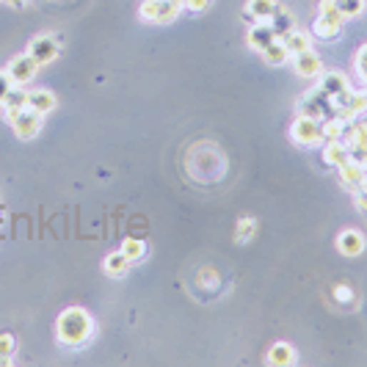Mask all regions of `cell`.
I'll use <instances>...</instances> for the list:
<instances>
[{"instance_id": "6da1fadb", "label": "cell", "mask_w": 367, "mask_h": 367, "mask_svg": "<svg viewBox=\"0 0 367 367\" xmlns=\"http://www.w3.org/2000/svg\"><path fill=\"white\" fill-rule=\"evenodd\" d=\"M56 334H59V343L66 348H81L91 340L94 334V321L91 315L81 309V306H69L59 315V323H56Z\"/></svg>"}, {"instance_id": "7a4b0ae2", "label": "cell", "mask_w": 367, "mask_h": 367, "mask_svg": "<svg viewBox=\"0 0 367 367\" xmlns=\"http://www.w3.org/2000/svg\"><path fill=\"white\" fill-rule=\"evenodd\" d=\"M298 116L323 122L328 116H337V111H334V102H331V97H328L326 91L321 86H315L312 91H306L304 97L298 100Z\"/></svg>"}, {"instance_id": "3957f363", "label": "cell", "mask_w": 367, "mask_h": 367, "mask_svg": "<svg viewBox=\"0 0 367 367\" xmlns=\"http://www.w3.org/2000/svg\"><path fill=\"white\" fill-rule=\"evenodd\" d=\"M290 139L298 146H321L323 144V127L318 119L296 116V122L290 124Z\"/></svg>"}, {"instance_id": "277c9868", "label": "cell", "mask_w": 367, "mask_h": 367, "mask_svg": "<svg viewBox=\"0 0 367 367\" xmlns=\"http://www.w3.org/2000/svg\"><path fill=\"white\" fill-rule=\"evenodd\" d=\"M343 25H346V17H343L340 11H318V17L312 20L309 34H312L315 39L331 41L343 34Z\"/></svg>"}, {"instance_id": "5b68a950", "label": "cell", "mask_w": 367, "mask_h": 367, "mask_svg": "<svg viewBox=\"0 0 367 367\" xmlns=\"http://www.w3.org/2000/svg\"><path fill=\"white\" fill-rule=\"evenodd\" d=\"M180 11H183V6L177 0H144L141 3V17L149 22H158V25L174 22Z\"/></svg>"}, {"instance_id": "8992f818", "label": "cell", "mask_w": 367, "mask_h": 367, "mask_svg": "<svg viewBox=\"0 0 367 367\" xmlns=\"http://www.w3.org/2000/svg\"><path fill=\"white\" fill-rule=\"evenodd\" d=\"M36 72H39V64L34 61L28 53H22L17 59H11V64L6 66V75H9V81L14 83V86H25V83H31L36 78Z\"/></svg>"}, {"instance_id": "52a82bcc", "label": "cell", "mask_w": 367, "mask_h": 367, "mask_svg": "<svg viewBox=\"0 0 367 367\" xmlns=\"http://www.w3.org/2000/svg\"><path fill=\"white\" fill-rule=\"evenodd\" d=\"M41 114H36L34 108H22L20 114L11 119V127H14V133H17V139L22 141H31V139H36L41 130Z\"/></svg>"}, {"instance_id": "ba28073f", "label": "cell", "mask_w": 367, "mask_h": 367, "mask_svg": "<svg viewBox=\"0 0 367 367\" xmlns=\"http://www.w3.org/2000/svg\"><path fill=\"white\" fill-rule=\"evenodd\" d=\"M28 56L39 64V66L56 61V56H59V39H56V36H47V34L31 39V44H28Z\"/></svg>"}, {"instance_id": "9c48e42d", "label": "cell", "mask_w": 367, "mask_h": 367, "mask_svg": "<svg viewBox=\"0 0 367 367\" xmlns=\"http://www.w3.org/2000/svg\"><path fill=\"white\" fill-rule=\"evenodd\" d=\"M293 66H296V75L298 78H321V72H323V61L318 59L315 50H306L301 56H293Z\"/></svg>"}, {"instance_id": "30bf717a", "label": "cell", "mask_w": 367, "mask_h": 367, "mask_svg": "<svg viewBox=\"0 0 367 367\" xmlns=\"http://www.w3.org/2000/svg\"><path fill=\"white\" fill-rule=\"evenodd\" d=\"M273 39H276V34H273V28L268 25V20L254 22V25L248 28V34H246V44H248L251 50H257V53H263Z\"/></svg>"}, {"instance_id": "8fae6325", "label": "cell", "mask_w": 367, "mask_h": 367, "mask_svg": "<svg viewBox=\"0 0 367 367\" xmlns=\"http://www.w3.org/2000/svg\"><path fill=\"white\" fill-rule=\"evenodd\" d=\"M337 251L346 257H359L365 251V235L359 229H343L337 238Z\"/></svg>"}, {"instance_id": "7c38bea8", "label": "cell", "mask_w": 367, "mask_h": 367, "mask_svg": "<svg viewBox=\"0 0 367 367\" xmlns=\"http://www.w3.org/2000/svg\"><path fill=\"white\" fill-rule=\"evenodd\" d=\"M365 169H362V164H356V161H351L348 158L346 164L340 166V180H343V185H346L351 193H356V191H362V185H365Z\"/></svg>"}, {"instance_id": "4fadbf2b", "label": "cell", "mask_w": 367, "mask_h": 367, "mask_svg": "<svg viewBox=\"0 0 367 367\" xmlns=\"http://www.w3.org/2000/svg\"><path fill=\"white\" fill-rule=\"evenodd\" d=\"M0 108H3V114H6V119L11 122L17 114H20L22 108H28V91L22 89V86H11V91L6 94V100L0 102Z\"/></svg>"}, {"instance_id": "5bb4252c", "label": "cell", "mask_w": 367, "mask_h": 367, "mask_svg": "<svg viewBox=\"0 0 367 367\" xmlns=\"http://www.w3.org/2000/svg\"><path fill=\"white\" fill-rule=\"evenodd\" d=\"M282 41H285L290 59H293V56H301L306 50H312V34L304 31V28H293L287 36H282Z\"/></svg>"}, {"instance_id": "9a60e30c", "label": "cell", "mask_w": 367, "mask_h": 367, "mask_svg": "<svg viewBox=\"0 0 367 367\" xmlns=\"http://www.w3.org/2000/svg\"><path fill=\"white\" fill-rule=\"evenodd\" d=\"M268 25L273 28V34H276V39H282V36H287L293 28H296V17L287 11L285 6H279L276 3V9H273V14L268 17Z\"/></svg>"}, {"instance_id": "2e32d148", "label": "cell", "mask_w": 367, "mask_h": 367, "mask_svg": "<svg viewBox=\"0 0 367 367\" xmlns=\"http://www.w3.org/2000/svg\"><path fill=\"white\" fill-rule=\"evenodd\" d=\"M273 9H276V0H248L243 9V17L254 25V22L268 20L273 14Z\"/></svg>"}, {"instance_id": "e0dca14e", "label": "cell", "mask_w": 367, "mask_h": 367, "mask_svg": "<svg viewBox=\"0 0 367 367\" xmlns=\"http://www.w3.org/2000/svg\"><path fill=\"white\" fill-rule=\"evenodd\" d=\"M266 362L273 367L296 365V348L290 346V343H276V346H271V351H268Z\"/></svg>"}, {"instance_id": "ac0fdd59", "label": "cell", "mask_w": 367, "mask_h": 367, "mask_svg": "<svg viewBox=\"0 0 367 367\" xmlns=\"http://www.w3.org/2000/svg\"><path fill=\"white\" fill-rule=\"evenodd\" d=\"M28 108H34L36 114L47 116L50 111H56V94H53V91H47V89L28 91Z\"/></svg>"}, {"instance_id": "d6986e66", "label": "cell", "mask_w": 367, "mask_h": 367, "mask_svg": "<svg viewBox=\"0 0 367 367\" xmlns=\"http://www.w3.org/2000/svg\"><path fill=\"white\" fill-rule=\"evenodd\" d=\"M348 158H351V152H348V144H343V141H326V146H323V164L334 166V169H340V166L346 164Z\"/></svg>"}, {"instance_id": "ffe728a7", "label": "cell", "mask_w": 367, "mask_h": 367, "mask_svg": "<svg viewBox=\"0 0 367 367\" xmlns=\"http://www.w3.org/2000/svg\"><path fill=\"white\" fill-rule=\"evenodd\" d=\"M263 59H266L268 66H282V64L290 61V53H287L285 41H282V39L271 41L266 50H263Z\"/></svg>"}, {"instance_id": "44dd1931", "label": "cell", "mask_w": 367, "mask_h": 367, "mask_svg": "<svg viewBox=\"0 0 367 367\" xmlns=\"http://www.w3.org/2000/svg\"><path fill=\"white\" fill-rule=\"evenodd\" d=\"M323 91H326L328 97H334V94H340V91H346L348 89V78L343 72H321V83H318Z\"/></svg>"}, {"instance_id": "7402d4cb", "label": "cell", "mask_w": 367, "mask_h": 367, "mask_svg": "<svg viewBox=\"0 0 367 367\" xmlns=\"http://www.w3.org/2000/svg\"><path fill=\"white\" fill-rule=\"evenodd\" d=\"M102 268H105V273H108V276H116V279H119V276H124V273H127V268H130V260L124 257L122 251H111V254L105 257Z\"/></svg>"}, {"instance_id": "603a6c76", "label": "cell", "mask_w": 367, "mask_h": 367, "mask_svg": "<svg viewBox=\"0 0 367 367\" xmlns=\"http://www.w3.org/2000/svg\"><path fill=\"white\" fill-rule=\"evenodd\" d=\"M119 251H122L130 263H139V260H144V257H146V243H144L141 238H124Z\"/></svg>"}, {"instance_id": "cb8c5ba5", "label": "cell", "mask_w": 367, "mask_h": 367, "mask_svg": "<svg viewBox=\"0 0 367 367\" xmlns=\"http://www.w3.org/2000/svg\"><path fill=\"white\" fill-rule=\"evenodd\" d=\"M254 235H257V218L243 216V218L238 221V226H235V241H238V243H248Z\"/></svg>"}, {"instance_id": "d4e9b609", "label": "cell", "mask_w": 367, "mask_h": 367, "mask_svg": "<svg viewBox=\"0 0 367 367\" xmlns=\"http://www.w3.org/2000/svg\"><path fill=\"white\" fill-rule=\"evenodd\" d=\"M334 9L346 17V20H353L365 11V0H334Z\"/></svg>"}, {"instance_id": "484cf974", "label": "cell", "mask_w": 367, "mask_h": 367, "mask_svg": "<svg viewBox=\"0 0 367 367\" xmlns=\"http://www.w3.org/2000/svg\"><path fill=\"white\" fill-rule=\"evenodd\" d=\"M331 293H334V301H337L340 306H353V304H356V293H353V287H351V285H343V282H340V285H334V290H331Z\"/></svg>"}, {"instance_id": "4316f807", "label": "cell", "mask_w": 367, "mask_h": 367, "mask_svg": "<svg viewBox=\"0 0 367 367\" xmlns=\"http://www.w3.org/2000/svg\"><path fill=\"white\" fill-rule=\"evenodd\" d=\"M14 348H17V340L11 334H0V359H11Z\"/></svg>"}, {"instance_id": "83f0119b", "label": "cell", "mask_w": 367, "mask_h": 367, "mask_svg": "<svg viewBox=\"0 0 367 367\" xmlns=\"http://www.w3.org/2000/svg\"><path fill=\"white\" fill-rule=\"evenodd\" d=\"M356 72H359V78L367 83V44L356 53Z\"/></svg>"}, {"instance_id": "f1b7e54d", "label": "cell", "mask_w": 367, "mask_h": 367, "mask_svg": "<svg viewBox=\"0 0 367 367\" xmlns=\"http://www.w3.org/2000/svg\"><path fill=\"white\" fill-rule=\"evenodd\" d=\"M210 3H213V0H185L183 9H188V11H204Z\"/></svg>"}, {"instance_id": "f546056e", "label": "cell", "mask_w": 367, "mask_h": 367, "mask_svg": "<svg viewBox=\"0 0 367 367\" xmlns=\"http://www.w3.org/2000/svg\"><path fill=\"white\" fill-rule=\"evenodd\" d=\"M11 86H14V83L9 81V75H6V72H0V102L6 100V94L11 91Z\"/></svg>"}, {"instance_id": "4dcf8cb0", "label": "cell", "mask_w": 367, "mask_h": 367, "mask_svg": "<svg viewBox=\"0 0 367 367\" xmlns=\"http://www.w3.org/2000/svg\"><path fill=\"white\" fill-rule=\"evenodd\" d=\"M353 199H356V207H359L362 213H367V191H356Z\"/></svg>"}, {"instance_id": "1f68e13d", "label": "cell", "mask_w": 367, "mask_h": 367, "mask_svg": "<svg viewBox=\"0 0 367 367\" xmlns=\"http://www.w3.org/2000/svg\"><path fill=\"white\" fill-rule=\"evenodd\" d=\"M0 3H9V6H22L25 0H0Z\"/></svg>"}, {"instance_id": "d6a6232c", "label": "cell", "mask_w": 367, "mask_h": 367, "mask_svg": "<svg viewBox=\"0 0 367 367\" xmlns=\"http://www.w3.org/2000/svg\"><path fill=\"white\" fill-rule=\"evenodd\" d=\"M362 169H365V174H367V155L362 158Z\"/></svg>"}]
</instances>
